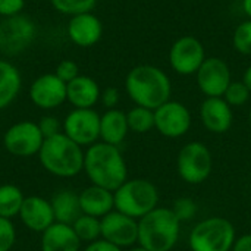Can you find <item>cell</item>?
<instances>
[{"instance_id": "cell-1", "label": "cell", "mask_w": 251, "mask_h": 251, "mask_svg": "<svg viewBox=\"0 0 251 251\" xmlns=\"http://www.w3.org/2000/svg\"><path fill=\"white\" fill-rule=\"evenodd\" d=\"M125 90L137 106L156 110L171 100L172 85L169 76L160 68L138 65L128 72Z\"/></svg>"}, {"instance_id": "cell-2", "label": "cell", "mask_w": 251, "mask_h": 251, "mask_svg": "<svg viewBox=\"0 0 251 251\" xmlns=\"http://www.w3.org/2000/svg\"><path fill=\"white\" fill-rule=\"evenodd\" d=\"M84 171L93 185L116 191L126 181V163L118 146L94 143L84 156Z\"/></svg>"}, {"instance_id": "cell-3", "label": "cell", "mask_w": 251, "mask_h": 251, "mask_svg": "<svg viewBox=\"0 0 251 251\" xmlns=\"http://www.w3.org/2000/svg\"><path fill=\"white\" fill-rule=\"evenodd\" d=\"M84 156L82 147L63 132L46 138L38 151L41 166L59 178H72L84 171Z\"/></svg>"}, {"instance_id": "cell-4", "label": "cell", "mask_w": 251, "mask_h": 251, "mask_svg": "<svg viewBox=\"0 0 251 251\" xmlns=\"http://www.w3.org/2000/svg\"><path fill=\"white\" fill-rule=\"evenodd\" d=\"M179 219L172 209L156 207L138 222V243L149 251H171L179 237Z\"/></svg>"}, {"instance_id": "cell-5", "label": "cell", "mask_w": 251, "mask_h": 251, "mask_svg": "<svg viewBox=\"0 0 251 251\" xmlns=\"http://www.w3.org/2000/svg\"><path fill=\"white\" fill-rule=\"evenodd\" d=\"M115 209L132 219H141L157 207V188L146 179L125 181L115 193Z\"/></svg>"}, {"instance_id": "cell-6", "label": "cell", "mask_w": 251, "mask_h": 251, "mask_svg": "<svg viewBox=\"0 0 251 251\" xmlns=\"http://www.w3.org/2000/svg\"><path fill=\"white\" fill-rule=\"evenodd\" d=\"M235 243V229L228 219L209 218L197 224L190 235L193 251H229Z\"/></svg>"}, {"instance_id": "cell-7", "label": "cell", "mask_w": 251, "mask_h": 251, "mask_svg": "<svg viewBox=\"0 0 251 251\" xmlns=\"http://www.w3.org/2000/svg\"><path fill=\"white\" fill-rule=\"evenodd\" d=\"M35 24L26 15H15L0 21V53L15 56L26 50L35 40Z\"/></svg>"}, {"instance_id": "cell-8", "label": "cell", "mask_w": 251, "mask_h": 251, "mask_svg": "<svg viewBox=\"0 0 251 251\" xmlns=\"http://www.w3.org/2000/svg\"><path fill=\"white\" fill-rule=\"evenodd\" d=\"M178 172L188 184H201L212 171V154L209 149L199 141L188 143L178 154Z\"/></svg>"}, {"instance_id": "cell-9", "label": "cell", "mask_w": 251, "mask_h": 251, "mask_svg": "<svg viewBox=\"0 0 251 251\" xmlns=\"http://www.w3.org/2000/svg\"><path fill=\"white\" fill-rule=\"evenodd\" d=\"M44 137L38 128V124L31 121H22L13 124L3 135L4 149L16 157H31L38 154Z\"/></svg>"}, {"instance_id": "cell-10", "label": "cell", "mask_w": 251, "mask_h": 251, "mask_svg": "<svg viewBox=\"0 0 251 251\" xmlns=\"http://www.w3.org/2000/svg\"><path fill=\"white\" fill-rule=\"evenodd\" d=\"M62 132L78 146H93L100 138V115L93 109H74L62 124Z\"/></svg>"}, {"instance_id": "cell-11", "label": "cell", "mask_w": 251, "mask_h": 251, "mask_svg": "<svg viewBox=\"0 0 251 251\" xmlns=\"http://www.w3.org/2000/svg\"><path fill=\"white\" fill-rule=\"evenodd\" d=\"M206 60V50L203 43L193 37H179L169 50V63L172 69L179 75L197 74L203 62Z\"/></svg>"}, {"instance_id": "cell-12", "label": "cell", "mask_w": 251, "mask_h": 251, "mask_svg": "<svg viewBox=\"0 0 251 251\" xmlns=\"http://www.w3.org/2000/svg\"><path fill=\"white\" fill-rule=\"evenodd\" d=\"M197 85L206 97H224L226 88L232 82L231 69L221 57H206L196 74Z\"/></svg>"}, {"instance_id": "cell-13", "label": "cell", "mask_w": 251, "mask_h": 251, "mask_svg": "<svg viewBox=\"0 0 251 251\" xmlns=\"http://www.w3.org/2000/svg\"><path fill=\"white\" fill-rule=\"evenodd\" d=\"M190 126V110L179 101L169 100L154 110V128L168 138L182 137L188 132Z\"/></svg>"}, {"instance_id": "cell-14", "label": "cell", "mask_w": 251, "mask_h": 251, "mask_svg": "<svg viewBox=\"0 0 251 251\" xmlns=\"http://www.w3.org/2000/svg\"><path fill=\"white\" fill-rule=\"evenodd\" d=\"M101 238L122 247H129L138 241V222L121 212H110L100 219Z\"/></svg>"}, {"instance_id": "cell-15", "label": "cell", "mask_w": 251, "mask_h": 251, "mask_svg": "<svg viewBox=\"0 0 251 251\" xmlns=\"http://www.w3.org/2000/svg\"><path fill=\"white\" fill-rule=\"evenodd\" d=\"M29 99L40 109H56L66 101V82L56 74H44L31 84Z\"/></svg>"}, {"instance_id": "cell-16", "label": "cell", "mask_w": 251, "mask_h": 251, "mask_svg": "<svg viewBox=\"0 0 251 251\" xmlns=\"http://www.w3.org/2000/svg\"><path fill=\"white\" fill-rule=\"evenodd\" d=\"M19 218L25 228L38 234H43L56 222L51 203L38 196L25 197L19 212Z\"/></svg>"}, {"instance_id": "cell-17", "label": "cell", "mask_w": 251, "mask_h": 251, "mask_svg": "<svg viewBox=\"0 0 251 251\" xmlns=\"http://www.w3.org/2000/svg\"><path fill=\"white\" fill-rule=\"evenodd\" d=\"M68 35L74 44L79 47H91L100 41L103 35V24L91 12L75 15L68 24Z\"/></svg>"}, {"instance_id": "cell-18", "label": "cell", "mask_w": 251, "mask_h": 251, "mask_svg": "<svg viewBox=\"0 0 251 251\" xmlns=\"http://www.w3.org/2000/svg\"><path fill=\"white\" fill-rule=\"evenodd\" d=\"M200 118L204 128L215 134H224L232 125V110L224 97H207L200 106Z\"/></svg>"}, {"instance_id": "cell-19", "label": "cell", "mask_w": 251, "mask_h": 251, "mask_svg": "<svg viewBox=\"0 0 251 251\" xmlns=\"http://www.w3.org/2000/svg\"><path fill=\"white\" fill-rule=\"evenodd\" d=\"M100 96L99 84L87 75H78L66 84V100L75 109H93Z\"/></svg>"}, {"instance_id": "cell-20", "label": "cell", "mask_w": 251, "mask_h": 251, "mask_svg": "<svg viewBox=\"0 0 251 251\" xmlns=\"http://www.w3.org/2000/svg\"><path fill=\"white\" fill-rule=\"evenodd\" d=\"M81 240L71 225L54 222L41 234V251H79Z\"/></svg>"}, {"instance_id": "cell-21", "label": "cell", "mask_w": 251, "mask_h": 251, "mask_svg": "<svg viewBox=\"0 0 251 251\" xmlns=\"http://www.w3.org/2000/svg\"><path fill=\"white\" fill-rule=\"evenodd\" d=\"M79 204L82 215L94 216L101 219L115 207L113 191L101 188L99 185H90L79 194Z\"/></svg>"}, {"instance_id": "cell-22", "label": "cell", "mask_w": 251, "mask_h": 251, "mask_svg": "<svg viewBox=\"0 0 251 251\" xmlns=\"http://www.w3.org/2000/svg\"><path fill=\"white\" fill-rule=\"evenodd\" d=\"M129 131L126 113L118 109H109L100 116V138L103 143L119 146Z\"/></svg>"}, {"instance_id": "cell-23", "label": "cell", "mask_w": 251, "mask_h": 251, "mask_svg": "<svg viewBox=\"0 0 251 251\" xmlns=\"http://www.w3.org/2000/svg\"><path fill=\"white\" fill-rule=\"evenodd\" d=\"M54 221L65 225H72L81 215V204H79V194L71 190H60L53 196L50 200Z\"/></svg>"}, {"instance_id": "cell-24", "label": "cell", "mask_w": 251, "mask_h": 251, "mask_svg": "<svg viewBox=\"0 0 251 251\" xmlns=\"http://www.w3.org/2000/svg\"><path fill=\"white\" fill-rule=\"evenodd\" d=\"M22 85L19 69L7 60L0 59V110L6 109L18 97Z\"/></svg>"}, {"instance_id": "cell-25", "label": "cell", "mask_w": 251, "mask_h": 251, "mask_svg": "<svg viewBox=\"0 0 251 251\" xmlns=\"http://www.w3.org/2000/svg\"><path fill=\"white\" fill-rule=\"evenodd\" d=\"M24 200L25 197L19 187L12 184L0 185V216L10 221L19 216Z\"/></svg>"}, {"instance_id": "cell-26", "label": "cell", "mask_w": 251, "mask_h": 251, "mask_svg": "<svg viewBox=\"0 0 251 251\" xmlns=\"http://www.w3.org/2000/svg\"><path fill=\"white\" fill-rule=\"evenodd\" d=\"M72 229L75 231L76 237L81 240V243H93L101 237V224L99 218L81 215L72 225Z\"/></svg>"}, {"instance_id": "cell-27", "label": "cell", "mask_w": 251, "mask_h": 251, "mask_svg": "<svg viewBox=\"0 0 251 251\" xmlns=\"http://www.w3.org/2000/svg\"><path fill=\"white\" fill-rule=\"evenodd\" d=\"M126 121H128V126L131 131L144 134L150 131L151 128H154V110L135 106L126 113Z\"/></svg>"}, {"instance_id": "cell-28", "label": "cell", "mask_w": 251, "mask_h": 251, "mask_svg": "<svg viewBox=\"0 0 251 251\" xmlns=\"http://www.w3.org/2000/svg\"><path fill=\"white\" fill-rule=\"evenodd\" d=\"M50 1L57 12L71 16L91 12L97 4V0H50Z\"/></svg>"}, {"instance_id": "cell-29", "label": "cell", "mask_w": 251, "mask_h": 251, "mask_svg": "<svg viewBox=\"0 0 251 251\" xmlns=\"http://www.w3.org/2000/svg\"><path fill=\"white\" fill-rule=\"evenodd\" d=\"M232 46L241 54H251V19L241 22L232 35Z\"/></svg>"}, {"instance_id": "cell-30", "label": "cell", "mask_w": 251, "mask_h": 251, "mask_svg": "<svg viewBox=\"0 0 251 251\" xmlns=\"http://www.w3.org/2000/svg\"><path fill=\"white\" fill-rule=\"evenodd\" d=\"M251 91L243 81H232L224 94V100L229 106H243L249 101Z\"/></svg>"}, {"instance_id": "cell-31", "label": "cell", "mask_w": 251, "mask_h": 251, "mask_svg": "<svg viewBox=\"0 0 251 251\" xmlns=\"http://www.w3.org/2000/svg\"><path fill=\"white\" fill-rule=\"evenodd\" d=\"M16 241V229L10 219L0 216V251H10Z\"/></svg>"}, {"instance_id": "cell-32", "label": "cell", "mask_w": 251, "mask_h": 251, "mask_svg": "<svg viewBox=\"0 0 251 251\" xmlns=\"http://www.w3.org/2000/svg\"><path fill=\"white\" fill-rule=\"evenodd\" d=\"M63 82H71L72 79H75L78 75H79V68H78V65L74 62V60H71V59H65V60H62L59 65H57V68H56V72H54Z\"/></svg>"}, {"instance_id": "cell-33", "label": "cell", "mask_w": 251, "mask_h": 251, "mask_svg": "<svg viewBox=\"0 0 251 251\" xmlns=\"http://www.w3.org/2000/svg\"><path fill=\"white\" fill-rule=\"evenodd\" d=\"M38 128H40L44 140L62 132L60 131L62 129L60 121L57 118H54V116H44V118H41L40 122H38Z\"/></svg>"}, {"instance_id": "cell-34", "label": "cell", "mask_w": 251, "mask_h": 251, "mask_svg": "<svg viewBox=\"0 0 251 251\" xmlns=\"http://www.w3.org/2000/svg\"><path fill=\"white\" fill-rule=\"evenodd\" d=\"M172 210L179 221H185V219H190L196 213V206H194L193 200L181 199L175 203V209H172Z\"/></svg>"}, {"instance_id": "cell-35", "label": "cell", "mask_w": 251, "mask_h": 251, "mask_svg": "<svg viewBox=\"0 0 251 251\" xmlns=\"http://www.w3.org/2000/svg\"><path fill=\"white\" fill-rule=\"evenodd\" d=\"M25 6V0H0V16L9 18L19 15Z\"/></svg>"}, {"instance_id": "cell-36", "label": "cell", "mask_w": 251, "mask_h": 251, "mask_svg": "<svg viewBox=\"0 0 251 251\" xmlns=\"http://www.w3.org/2000/svg\"><path fill=\"white\" fill-rule=\"evenodd\" d=\"M101 103L107 107V109H115V106L119 101V90L115 87H107L104 91H101Z\"/></svg>"}, {"instance_id": "cell-37", "label": "cell", "mask_w": 251, "mask_h": 251, "mask_svg": "<svg viewBox=\"0 0 251 251\" xmlns=\"http://www.w3.org/2000/svg\"><path fill=\"white\" fill-rule=\"evenodd\" d=\"M82 251H122L118 246L106 241V240H96L93 243H90Z\"/></svg>"}, {"instance_id": "cell-38", "label": "cell", "mask_w": 251, "mask_h": 251, "mask_svg": "<svg viewBox=\"0 0 251 251\" xmlns=\"http://www.w3.org/2000/svg\"><path fill=\"white\" fill-rule=\"evenodd\" d=\"M232 251H251V234L243 235L234 243Z\"/></svg>"}, {"instance_id": "cell-39", "label": "cell", "mask_w": 251, "mask_h": 251, "mask_svg": "<svg viewBox=\"0 0 251 251\" xmlns=\"http://www.w3.org/2000/svg\"><path fill=\"white\" fill-rule=\"evenodd\" d=\"M243 82L249 87V90L251 91V65L246 69V72H244V76H243Z\"/></svg>"}, {"instance_id": "cell-40", "label": "cell", "mask_w": 251, "mask_h": 251, "mask_svg": "<svg viewBox=\"0 0 251 251\" xmlns=\"http://www.w3.org/2000/svg\"><path fill=\"white\" fill-rule=\"evenodd\" d=\"M243 10L249 16V19H251V0H243Z\"/></svg>"}, {"instance_id": "cell-41", "label": "cell", "mask_w": 251, "mask_h": 251, "mask_svg": "<svg viewBox=\"0 0 251 251\" xmlns=\"http://www.w3.org/2000/svg\"><path fill=\"white\" fill-rule=\"evenodd\" d=\"M129 251H149V250H146L144 247H141V246H140V247H135V249H131V250H129Z\"/></svg>"}, {"instance_id": "cell-42", "label": "cell", "mask_w": 251, "mask_h": 251, "mask_svg": "<svg viewBox=\"0 0 251 251\" xmlns=\"http://www.w3.org/2000/svg\"><path fill=\"white\" fill-rule=\"evenodd\" d=\"M250 125H251V109H250Z\"/></svg>"}]
</instances>
